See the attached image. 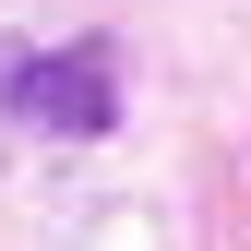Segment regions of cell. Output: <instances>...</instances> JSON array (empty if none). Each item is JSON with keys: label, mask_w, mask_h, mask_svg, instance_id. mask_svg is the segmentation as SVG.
I'll list each match as a JSON object with an SVG mask.
<instances>
[{"label": "cell", "mask_w": 251, "mask_h": 251, "mask_svg": "<svg viewBox=\"0 0 251 251\" xmlns=\"http://www.w3.org/2000/svg\"><path fill=\"white\" fill-rule=\"evenodd\" d=\"M0 108H12L24 132L96 144V132H120V60L96 36H84V48H0Z\"/></svg>", "instance_id": "cell-1"}]
</instances>
